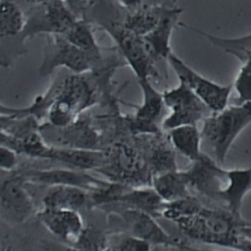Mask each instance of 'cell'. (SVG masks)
Wrapping results in <instances>:
<instances>
[{"label":"cell","instance_id":"obj_13","mask_svg":"<svg viewBox=\"0 0 251 251\" xmlns=\"http://www.w3.org/2000/svg\"><path fill=\"white\" fill-rule=\"evenodd\" d=\"M182 9L176 4L164 7L161 19L156 27L143 36L146 49L155 63L161 60H168L173 52L171 48V38L175 27L179 25V18Z\"/></svg>","mask_w":251,"mask_h":251},{"label":"cell","instance_id":"obj_22","mask_svg":"<svg viewBox=\"0 0 251 251\" xmlns=\"http://www.w3.org/2000/svg\"><path fill=\"white\" fill-rule=\"evenodd\" d=\"M92 25L93 24L88 20L77 19L63 35L71 43L92 57L99 65L103 66L102 48L95 38Z\"/></svg>","mask_w":251,"mask_h":251},{"label":"cell","instance_id":"obj_32","mask_svg":"<svg viewBox=\"0 0 251 251\" xmlns=\"http://www.w3.org/2000/svg\"><path fill=\"white\" fill-rule=\"evenodd\" d=\"M18 152L13 148L1 144L0 168L5 172H12L18 165Z\"/></svg>","mask_w":251,"mask_h":251},{"label":"cell","instance_id":"obj_28","mask_svg":"<svg viewBox=\"0 0 251 251\" xmlns=\"http://www.w3.org/2000/svg\"><path fill=\"white\" fill-rule=\"evenodd\" d=\"M148 163L153 172V176L167 171L176 170L175 152L164 144H158L153 148L148 158Z\"/></svg>","mask_w":251,"mask_h":251},{"label":"cell","instance_id":"obj_26","mask_svg":"<svg viewBox=\"0 0 251 251\" xmlns=\"http://www.w3.org/2000/svg\"><path fill=\"white\" fill-rule=\"evenodd\" d=\"M113 167L116 171L122 172L121 175L133 176L138 172H143L146 167L145 157H142L135 148L127 145H121L114 154Z\"/></svg>","mask_w":251,"mask_h":251},{"label":"cell","instance_id":"obj_33","mask_svg":"<svg viewBox=\"0 0 251 251\" xmlns=\"http://www.w3.org/2000/svg\"><path fill=\"white\" fill-rule=\"evenodd\" d=\"M69 9L78 19H88V16L93 7L92 0H63Z\"/></svg>","mask_w":251,"mask_h":251},{"label":"cell","instance_id":"obj_21","mask_svg":"<svg viewBox=\"0 0 251 251\" xmlns=\"http://www.w3.org/2000/svg\"><path fill=\"white\" fill-rule=\"evenodd\" d=\"M168 133L173 148L191 162L202 155L201 129L196 125L179 126L168 130Z\"/></svg>","mask_w":251,"mask_h":251},{"label":"cell","instance_id":"obj_12","mask_svg":"<svg viewBox=\"0 0 251 251\" xmlns=\"http://www.w3.org/2000/svg\"><path fill=\"white\" fill-rule=\"evenodd\" d=\"M26 182L41 185H70L82 188L88 192L107 188L113 181H106L87 174L84 170L49 169L27 170L22 173Z\"/></svg>","mask_w":251,"mask_h":251},{"label":"cell","instance_id":"obj_11","mask_svg":"<svg viewBox=\"0 0 251 251\" xmlns=\"http://www.w3.org/2000/svg\"><path fill=\"white\" fill-rule=\"evenodd\" d=\"M227 171L216 159L202 153L191 166L183 171L186 182L191 189L216 200L218 193L225 187L227 180Z\"/></svg>","mask_w":251,"mask_h":251},{"label":"cell","instance_id":"obj_5","mask_svg":"<svg viewBox=\"0 0 251 251\" xmlns=\"http://www.w3.org/2000/svg\"><path fill=\"white\" fill-rule=\"evenodd\" d=\"M26 22L21 42L38 34H65L78 19L63 0H49L25 10Z\"/></svg>","mask_w":251,"mask_h":251},{"label":"cell","instance_id":"obj_34","mask_svg":"<svg viewBox=\"0 0 251 251\" xmlns=\"http://www.w3.org/2000/svg\"><path fill=\"white\" fill-rule=\"evenodd\" d=\"M122 6L126 10H133L145 4H176L169 3L166 0H119Z\"/></svg>","mask_w":251,"mask_h":251},{"label":"cell","instance_id":"obj_8","mask_svg":"<svg viewBox=\"0 0 251 251\" xmlns=\"http://www.w3.org/2000/svg\"><path fill=\"white\" fill-rule=\"evenodd\" d=\"M167 62L178 80L185 83L212 112H219L228 105L232 84H220L203 76L174 52L169 55Z\"/></svg>","mask_w":251,"mask_h":251},{"label":"cell","instance_id":"obj_27","mask_svg":"<svg viewBox=\"0 0 251 251\" xmlns=\"http://www.w3.org/2000/svg\"><path fill=\"white\" fill-rule=\"evenodd\" d=\"M202 207L203 205L199 202V200L191 194L187 197L172 202H165L161 216L176 223L182 218L195 214Z\"/></svg>","mask_w":251,"mask_h":251},{"label":"cell","instance_id":"obj_3","mask_svg":"<svg viewBox=\"0 0 251 251\" xmlns=\"http://www.w3.org/2000/svg\"><path fill=\"white\" fill-rule=\"evenodd\" d=\"M202 123V140L223 165L237 136L251 124V101L227 105L219 112H212Z\"/></svg>","mask_w":251,"mask_h":251},{"label":"cell","instance_id":"obj_1","mask_svg":"<svg viewBox=\"0 0 251 251\" xmlns=\"http://www.w3.org/2000/svg\"><path fill=\"white\" fill-rule=\"evenodd\" d=\"M99 86L86 73L64 76L50 86L26 108L1 106V114L12 116L32 115L38 120L46 116L54 127H64L77 120L79 114L99 100Z\"/></svg>","mask_w":251,"mask_h":251},{"label":"cell","instance_id":"obj_30","mask_svg":"<svg viewBox=\"0 0 251 251\" xmlns=\"http://www.w3.org/2000/svg\"><path fill=\"white\" fill-rule=\"evenodd\" d=\"M232 86L236 93V103L251 101V56L241 63Z\"/></svg>","mask_w":251,"mask_h":251},{"label":"cell","instance_id":"obj_16","mask_svg":"<svg viewBox=\"0 0 251 251\" xmlns=\"http://www.w3.org/2000/svg\"><path fill=\"white\" fill-rule=\"evenodd\" d=\"M109 152L99 149L51 146L47 159L56 160L78 170H99L105 166Z\"/></svg>","mask_w":251,"mask_h":251},{"label":"cell","instance_id":"obj_35","mask_svg":"<svg viewBox=\"0 0 251 251\" xmlns=\"http://www.w3.org/2000/svg\"><path fill=\"white\" fill-rule=\"evenodd\" d=\"M240 234L245 237L251 238V224L248 223V224L242 226L240 228Z\"/></svg>","mask_w":251,"mask_h":251},{"label":"cell","instance_id":"obj_14","mask_svg":"<svg viewBox=\"0 0 251 251\" xmlns=\"http://www.w3.org/2000/svg\"><path fill=\"white\" fill-rule=\"evenodd\" d=\"M36 217L50 233L66 243L75 244L84 229L82 218L75 210L43 207Z\"/></svg>","mask_w":251,"mask_h":251},{"label":"cell","instance_id":"obj_17","mask_svg":"<svg viewBox=\"0 0 251 251\" xmlns=\"http://www.w3.org/2000/svg\"><path fill=\"white\" fill-rule=\"evenodd\" d=\"M111 203H120L127 207L135 208L156 218L161 216L165 201L152 186L138 188H126L125 186L113 197Z\"/></svg>","mask_w":251,"mask_h":251},{"label":"cell","instance_id":"obj_4","mask_svg":"<svg viewBox=\"0 0 251 251\" xmlns=\"http://www.w3.org/2000/svg\"><path fill=\"white\" fill-rule=\"evenodd\" d=\"M43 59L39 66V75L47 76L58 68H65L75 74L99 71V65L87 53L71 43L64 35H47Z\"/></svg>","mask_w":251,"mask_h":251},{"label":"cell","instance_id":"obj_24","mask_svg":"<svg viewBox=\"0 0 251 251\" xmlns=\"http://www.w3.org/2000/svg\"><path fill=\"white\" fill-rule=\"evenodd\" d=\"M137 80L142 91V102L140 105L135 106L136 111L133 117L143 122L156 124L162 117L164 107H166L163 93L155 88L149 78Z\"/></svg>","mask_w":251,"mask_h":251},{"label":"cell","instance_id":"obj_6","mask_svg":"<svg viewBox=\"0 0 251 251\" xmlns=\"http://www.w3.org/2000/svg\"><path fill=\"white\" fill-rule=\"evenodd\" d=\"M101 28L113 38L118 51L130 67L137 79L160 77L159 71L155 66L156 63L146 49L143 36L126 29L122 25V22L111 23Z\"/></svg>","mask_w":251,"mask_h":251},{"label":"cell","instance_id":"obj_31","mask_svg":"<svg viewBox=\"0 0 251 251\" xmlns=\"http://www.w3.org/2000/svg\"><path fill=\"white\" fill-rule=\"evenodd\" d=\"M74 247L77 249H107V235L96 229L84 227Z\"/></svg>","mask_w":251,"mask_h":251},{"label":"cell","instance_id":"obj_23","mask_svg":"<svg viewBox=\"0 0 251 251\" xmlns=\"http://www.w3.org/2000/svg\"><path fill=\"white\" fill-rule=\"evenodd\" d=\"M0 37L1 41L17 37L21 44V34L24 31L26 14L16 0L0 1Z\"/></svg>","mask_w":251,"mask_h":251},{"label":"cell","instance_id":"obj_20","mask_svg":"<svg viewBox=\"0 0 251 251\" xmlns=\"http://www.w3.org/2000/svg\"><path fill=\"white\" fill-rule=\"evenodd\" d=\"M151 185L165 202H172L191 195L183 171L172 170L154 175Z\"/></svg>","mask_w":251,"mask_h":251},{"label":"cell","instance_id":"obj_36","mask_svg":"<svg viewBox=\"0 0 251 251\" xmlns=\"http://www.w3.org/2000/svg\"><path fill=\"white\" fill-rule=\"evenodd\" d=\"M20 5H23L25 3H39V2H44L46 0H16Z\"/></svg>","mask_w":251,"mask_h":251},{"label":"cell","instance_id":"obj_19","mask_svg":"<svg viewBox=\"0 0 251 251\" xmlns=\"http://www.w3.org/2000/svg\"><path fill=\"white\" fill-rule=\"evenodd\" d=\"M166 5L171 4H145L133 10H126L122 25L126 29L145 36L158 25Z\"/></svg>","mask_w":251,"mask_h":251},{"label":"cell","instance_id":"obj_7","mask_svg":"<svg viewBox=\"0 0 251 251\" xmlns=\"http://www.w3.org/2000/svg\"><path fill=\"white\" fill-rule=\"evenodd\" d=\"M166 107L171 113L162 121V128L170 130L183 125H197L212 111L183 82L163 92Z\"/></svg>","mask_w":251,"mask_h":251},{"label":"cell","instance_id":"obj_10","mask_svg":"<svg viewBox=\"0 0 251 251\" xmlns=\"http://www.w3.org/2000/svg\"><path fill=\"white\" fill-rule=\"evenodd\" d=\"M25 182L23 174L12 175L2 181L0 191L1 218L7 224H22L34 213L36 214L33 200L25 188Z\"/></svg>","mask_w":251,"mask_h":251},{"label":"cell","instance_id":"obj_9","mask_svg":"<svg viewBox=\"0 0 251 251\" xmlns=\"http://www.w3.org/2000/svg\"><path fill=\"white\" fill-rule=\"evenodd\" d=\"M107 211L119 218L125 225L127 232L144 239L152 245L172 246L176 248H190L185 242L172 237L155 220V217L141 210L127 207L120 203H111Z\"/></svg>","mask_w":251,"mask_h":251},{"label":"cell","instance_id":"obj_29","mask_svg":"<svg viewBox=\"0 0 251 251\" xmlns=\"http://www.w3.org/2000/svg\"><path fill=\"white\" fill-rule=\"evenodd\" d=\"M151 243L136 237L129 232L114 233L107 235V249L111 250H132L145 251L151 249Z\"/></svg>","mask_w":251,"mask_h":251},{"label":"cell","instance_id":"obj_18","mask_svg":"<svg viewBox=\"0 0 251 251\" xmlns=\"http://www.w3.org/2000/svg\"><path fill=\"white\" fill-rule=\"evenodd\" d=\"M89 201L88 191L70 185H52L42 197L44 208L78 211Z\"/></svg>","mask_w":251,"mask_h":251},{"label":"cell","instance_id":"obj_2","mask_svg":"<svg viewBox=\"0 0 251 251\" xmlns=\"http://www.w3.org/2000/svg\"><path fill=\"white\" fill-rule=\"evenodd\" d=\"M188 238L206 244L236 249L240 228L248 224L228 210L202 207L198 212L175 223Z\"/></svg>","mask_w":251,"mask_h":251},{"label":"cell","instance_id":"obj_15","mask_svg":"<svg viewBox=\"0 0 251 251\" xmlns=\"http://www.w3.org/2000/svg\"><path fill=\"white\" fill-rule=\"evenodd\" d=\"M251 192V167L227 171V181L218 193L215 201L223 204L229 212L241 216L244 197Z\"/></svg>","mask_w":251,"mask_h":251},{"label":"cell","instance_id":"obj_25","mask_svg":"<svg viewBox=\"0 0 251 251\" xmlns=\"http://www.w3.org/2000/svg\"><path fill=\"white\" fill-rule=\"evenodd\" d=\"M58 128L63 131L62 136L64 144L67 147L94 149L98 143V133L85 122H79L76 120L67 126Z\"/></svg>","mask_w":251,"mask_h":251}]
</instances>
